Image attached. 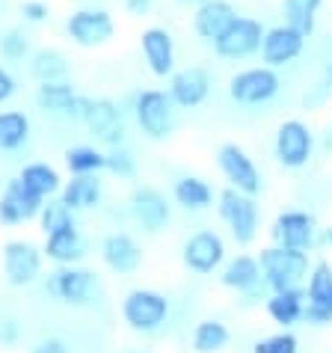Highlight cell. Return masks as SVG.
Returning <instances> with one entry per match:
<instances>
[{"instance_id":"23","label":"cell","mask_w":332,"mask_h":353,"mask_svg":"<svg viewBox=\"0 0 332 353\" xmlns=\"http://www.w3.org/2000/svg\"><path fill=\"white\" fill-rule=\"evenodd\" d=\"M81 98L68 81H45L36 86L33 101L48 116H63V119H77L81 113Z\"/></svg>"},{"instance_id":"17","label":"cell","mask_w":332,"mask_h":353,"mask_svg":"<svg viewBox=\"0 0 332 353\" xmlns=\"http://www.w3.org/2000/svg\"><path fill=\"white\" fill-rule=\"evenodd\" d=\"M306 42L309 39L302 36L294 27H288L285 21L276 24V27H267L264 39H261V63L270 65V68H285L291 63H297L302 51H306Z\"/></svg>"},{"instance_id":"38","label":"cell","mask_w":332,"mask_h":353,"mask_svg":"<svg viewBox=\"0 0 332 353\" xmlns=\"http://www.w3.org/2000/svg\"><path fill=\"white\" fill-rule=\"evenodd\" d=\"M107 172L119 175V179H134V175H136L134 152L125 149V145H113V149L107 152Z\"/></svg>"},{"instance_id":"34","label":"cell","mask_w":332,"mask_h":353,"mask_svg":"<svg viewBox=\"0 0 332 353\" xmlns=\"http://www.w3.org/2000/svg\"><path fill=\"white\" fill-rule=\"evenodd\" d=\"M65 170L72 175H98L107 170V152L95 149V145H72L63 154Z\"/></svg>"},{"instance_id":"13","label":"cell","mask_w":332,"mask_h":353,"mask_svg":"<svg viewBox=\"0 0 332 353\" xmlns=\"http://www.w3.org/2000/svg\"><path fill=\"white\" fill-rule=\"evenodd\" d=\"M65 33L77 48H104L116 36V21L107 9L83 6L65 18Z\"/></svg>"},{"instance_id":"25","label":"cell","mask_w":332,"mask_h":353,"mask_svg":"<svg viewBox=\"0 0 332 353\" xmlns=\"http://www.w3.org/2000/svg\"><path fill=\"white\" fill-rule=\"evenodd\" d=\"M267 318L282 330H294L302 323V312H306V288H285V291H270L264 300Z\"/></svg>"},{"instance_id":"15","label":"cell","mask_w":332,"mask_h":353,"mask_svg":"<svg viewBox=\"0 0 332 353\" xmlns=\"http://www.w3.org/2000/svg\"><path fill=\"white\" fill-rule=\"evenodd\" d=\"M42 247L33 241H6L3 243V276L12 288H27L42 276Z\"/></svg>"},{"instance_id":"41","label":"cell","mask_w":332,"mask_h":353,"mask_svg":"<svg viewBox=\"0 0 332 353\" xmlns=\"http://www.w3.org/2000/svg\"><path fill=\"white\" fill-rule=\"evenodd\" d=\"M30 353H72V350H68V345H65L63 339L48 336V339H39L36 345L30 347Z\"/></svg>"},{"instance_id":"46","label":"cell","mask_w":332,"mask_h":353,"mask_svg":"<svg viewBox=\"0 0 332 353\" xmlns=\"http://www.w3.org/2000/svg\"><path fill=\"white\" fill-rule=\"evenodd\" d=\"M181 3H196V6H199V3H202V0H181Z\"/></svg>"},{"instance_id":"28","label":"cell","mask_w":332,"mask_h":353,"mask_svg":"<svg viewBox=\"0 0 332 353\" xmlns=\"http://www.w3.org/2000/svg\"><path fill=\"white\" fill-rule=\"evenodd\" d=\"M101 196H104V184H101L98 175H72V181H65L63 190H60V199L72 211L98 208Z\"/></svg>"},{"instance_id":"16","label":"cell","mask_w":332,"mask_h":353,"mask_svg":"<svg viewBox=\"0 0 332 353\" xmlns=\"http://www.w3.org/2000/svg\"><path fill=\"white\" fill-rule=\"evenodd\" d=\"M211 86L214 81L205 65H184L169 74L166 92H169L178 110H196V107H202L211 98Z\"/></svg>"},{"instance_id":"6","label":"cell","mask_w":332,"mask_h":353,"mask_svg":"<svg viewBox=\"0 0 332 353\" xmlns=\"http://www.w3.org/2000/svg\"><path fill=\"white\" fill-rule=\"evenodd\" d=\"M134 116H136L140 131L149 140H166L175 131L178 107H175V101L166 90H143L134 98Z\"/></svg>"},{"instance_id":"44","label":"cell","mask_w":332,"mask_h":353,"mask_svg":"<svg viewBox=\"0 0 332 353\" xmlns=\"http://www.w3.org/2000/svg\"><path fill=\"white\" fill-rule=\"evenodd\" d=\"M324 86H326V90H332V60L324 68Z\"/></svg>"},{"instance_id":"22","label":"cell","mask_w":332,"mask_h":353,"mask_svg":"<svg viewBox=\"0 0 332 353\" xmlns=\"http://www.w3.org/2000/svg\"><path fill=\"white\" fill-rule=\"evenodd\" d=\"M240 12L229 0H202L193 12V33H196L205 45H214L217 39L234 24Z\"/></svg>"},{"instance_id":"32","label":"cell","mask_w":332,"mask_h":353,"mask_svg":"<svg viewBox=\"0 0 332 353\" xmlns=\"http://www.w3.org/2000/svg\"><path fill=\"white\" fill-rule=\"evenodd\" d=\"M18 179H21L27 188H30L36 196H42V199H51V196H56L63 190V179H60V172L54 170L51 163H42V161H36V163H27L21 172H18Z\"/></svg>"},{"instance_id":"47","label":"cell","mask_w":332,"mask_h":353,"mask_svg":"<svg viewBox=\"0 0 332 353\" xmlns=\"http://www.w3.org/2000/svg\"><path fill=\"white\" fill-rule=\"evenodd\" d=\"M128 353H143V350H128Z\"/></svg>"},{"instance_id":"21","label":"cell","mask_w":332,"mask_h":353,"mask_svg":"<svg viewBox=\"0 0 332 353\" xmlns=\"http://www.w3.org/2000/svg\"><path fill=\"white\" fill-rule=\"evenodd\" d=\"M98 252H101V261L113 273H119V276H131V273H136L143 268V247L136 243V238H134V234H128V232L104 234Z\"/></svg>"},{"instance_id":"33","label":"cell","mask_w":332,"mask_h":353,"mask_svg":"<svg viewBox=\"0 0 332 353\" xmlns=\"http://www.w3.org/2000/svg\"><path fill=\"white\" fill-rule=\"evenodd\" d=\"M30 74L39 83L45 81H65L68 77V60L56 48H39L30 54Z\"/></svg>"},{"instance_id":"39","label":"cell","mask_w":332,"mask_h":353,"mask_svg":"<svg viewBox=\"0 0 332 353\" xmlns=\"http://www.w3.org/2000/svg\"><path fill=\"white\" fill-rule=\"evenodd\" d=\"M21 15H24V21H30V24H42V21H48L51 9H48L45 0H24V3H21Z\"/></svg>"},{"instance_id":"19","label":"cell","mask_w":332,"mask_h":353,"mask_svg":"<svg viewBox=\"0 0 332 353\" xmlns=\"http://www.w3.org/2000/svg\"><path fill=\"white\" fill-rule=\"evenodd\" d=\"M128 205H131V214H134L136 225H140L145 234L163 232L172 220V205L158 188H136L131 193Z\"/></svg>"},{"instance_id":"27","label":"cell","mask_w":332,"mask_h":353,"mask_svg":"<svg viewBox=\"0 0 332 353\" xmlns=\"http://www.w3.org/2000/svg\"><path fill=\"white\" fill-rule=\"evenodd\" d=\"M172 202L190 214L208 211L214 205V188L202 175H178L172 181Z\"/></svg>"},{"instance_id":"9","label":"cell","mask_w":332,"mask_h":353,"mask_svg":"<svg viewBox=\"0 0 332 353\" xmlns=\"http://www.w3.org/2000/svg\"><path fill=\"white\" fill-rule=\"evenodd\" d=\"M86 128H90L98 143H104L107 149L113 145H125V119L122 110L113 98H81V113H77Z\"/></svg>"},{"instance_id":"8","label":"cell","mask_w":332,"mask_h":353,"mask_svg":"<svg viewBox=\"0 0 332 353\" xmlns=\"http://www.w3.org/2000/svg\"><path fill=\"white\" fill-rule=\"evenodd\" d=\"M181 264L196 276L220 273L226 264V241L217 229H196L181 243Z\"/></svg>"},{"instance_id":"11","label":"cell","mask_w":332,"mask_h":353,"mask_svg":"<svg viewBox=\"0 0 332 353\" xmlns=\"http://www.w3.org/2000/svg\"><path fill=\"white\" fill-rule=\"evenodd\" d=\"M267 27L258 21V18H249V15H238L234 24L222 33L217 42H214V54L220 60H229V63H240V60H249L261 51V39H264Z\"/></svg>"},{"instance_id":"42","label":"cell","mask_w":332,"mask_h":353,"mask_svg":"<svg viewBox=\"0 0 332 353\" xmlns=\"http://www.w3.org/2000/svg\"><path fill=\"white\" fill-rule=\"evenodd\" d=\"M0 345H6V347L18 345V323L15 321H0Z\"/></svg>"},{"instance_id":"36","label":"cell","mask_w":332,"mask_h":353,"mask_svg":"<svg viewBox=\"0 0 332 353\" xmlns=\"http://www.w3.org/2000/svg\"><path fill=\"white\" fill-rule=\"evenodd\" d=\"M252 353H300V339L291 330H279L252 345Z\"/></svg>"},{"instance_id":"18","label":"cell","mask_w":332,"mask_h":353,"mask_svg":"<svg viewBox=\"0 0 332 353\" xmlns=\"http://www.w3.org/2000/svg\"><path fill=\"white\" fill-rule=\"evenodd\" d=\"M42 205L45 199L36 196L27 184L18 179H9L3 193H0V223L3 225H21V223H30L42 214Z\"/></svg>"},{"instance_id":"43","label":"cell","mask_w":332,"mask_h":353,"mask_svg":"<svg viewBox=\"0 0 332 353\" xmlns=\"http://www.w3.org/2000/svg\"><path fill=\"white\" fill-rule=\"evenodd\" d=\"M152 6H154V0H125V12L134 15V18L152 12Z\"/></svg>"},{"instance_id":"3","label":"cell","mask_w":332,"mask_h":353,"mask_svg":"<svg viewBox=\"0 0 332 353\" xmlns=\"http://www.w3.org/2000/svg\"><path fill=\"white\" fill-rule=\"evenodd\" d=\"M229 98L240 107H264L282 92V77L270 65H249L229 77Z\"/></svg>"},{"instance_id":"2","label":"cell","mask_w":332,"mask_h":353,"mask_svg":"<svg viewBox=\"0 0 332 353\" xmlns=\"http://www.w3.org/2000/svg\"><path fill=\"white\" fill-rule=\"evenodd\" d=\"M217 214H220V220L226 223L231 241L238 243V247L256 243L258 232H261V211H258L256 196L240 193L234 188H222L217 193Z\"/></svg>"},{"instance_id":"5","label":"cell","mask_w":332,"mask_h":353,"mask_svg":"<svg viewBox=\"0 0 332 353\" xmlns=\"http://www.w3.org/2000/svg\"><path fill=\"white\" fill-rule=\"evenodd\" d=\"M273 158L282 170H306L309 161L315 158V131L302 119L279 122L276 134H273Z\"/></svg>"},{"instance_id":"10","label":"cell","mask_w":332,"mask_h":353,"mask_svg":"<svg viewBox=\"0 0 332 353\" xmlns=\"http://www.w3.org/2000/svg\"><path fill=\"white\" fill-rule=\"evenodd\" d=\"M217 170L222 172L229 188L258 196L264 190V181H261V170L252 161V154L243 149L240 143H222L217 149Z\"/></svg>"},{"instance_id":"14","label":"cell","mask_w":332,"mask_h":353,"mask_svg":"<svg viewBox=\"0 0 332 353\" xmlns=\"http://www.w3.org/2000/svg\"><path fill=\"white\" fill-rule=\"evenodd\" d=\"M270 238H273V243H282V247L311 252L318 247L320 229H318V220L311 211L288 208V211L276 214V220L270 225Z\"/></svg>"},{"instance_id":"45","label":"cell","mask_w":332,"mask_h":353,"mask_svg":"<svg viewBox=\"0 0 332 353\" xmlns=\"http://www.w3.org/2000/svg\"><path fill=\"white\" fill-rule=\"evenodd\" d=\"M320 241H324L326 247H332V225H329V229H324V234H320Z\"/></svg>"},{"instance_id":"30","label":"cell","mask_w":332,"mask_h":353,"mask_svg":"<svg viewBox=\"0 0 332 353\" xmlns=\"http://www.w3.org/2000/svg\"><path fill=\"white\" fill-rule=\"evenodd\" d=\"M30 134H33V125L24 110H0V152L24 149Z\"/></svg>"},{"instance_id":"35","label":"cell","mask_w":332,"mask_h":353,"mask_svg":"<svg viewBox=\"0 0 332 353\" xmlns=\"http://www.w3.org/2000/svg\"><path fill=\"white\" fill-rule=\"evenodd\" d=\"M39 223H42V232H45V234L68 229V225H77V223H74V211L68 208L63 199H48V202L42 205V214H39Z\"/></svg>"},{"instance_id":"20","label":"cell","mask_w":332,"mask_h":353,"mask_svg":"<svg viewBox=\"0 0 332 353\" xmlns=\"http://www.w3.org/2000/svg\"><path fill=\"white\" fill-rule=\"evenodd\" d=\"M140 51H143V60L149 65V72L160 81H169V74L175 72V39L166 27H145L140 33Z\"/></svg>"},{"instance_id":"24","label":"cell","mask_w":332,"mask_h":353,"mask_svg":"<svg viewBox=\"0 0 332 353\" xmlns=\"http://www.w3.org/2000/svg\"><path fill=\"white\" fill-rule=\"evenodd\" d=\"M220 285L234 291V294H252V291H258L261 285H264V279H261L258 256L238 252V256L226 259V264L220 268Z\"/></svg>"},{"instance_id":"12","label":"cell","mask_w":332,"mask_h":353,"mask_svg":"<svg viewBox=\"0 0 332 353\" xmlns=\"http://www.w3.org/2000/svg\"><path fill=\"white\" fill-rule=\"evenodd\" d=\"M302 323L315 330L332 327V264L329 261H315L309 270Z\"/></svg>"},{"instance_id":"29","label":"cell","mask_w":332,"mask_h":353,"mask_svg":"<svg viewBox=\"0 0 332 353\" xmlns=\"http://www.w3.org/2000/svg\"><path fill=\"white\" fill-rule=\"evenodd\" d=\"M231 341V330L226 321L220 318H202L196 327H193L190 336V347L193 353H222Z\"/></svg>"},{"instance_id":"31","label":"cell","mask_w":332,"mask_h":353,"mask_svg":"<svg viewBox=\"0 0 332 353\" xmlns=\"http://www.w3.org/2000/svg\"><path fill=\"white\" fill-rule=\"evenodd\" d=\"M324 9V0H282V18L288 27L300 30L306 39L318 30V15Z\"/></svg>"},{"instance_id":"48","label":"cell","mask_w":332,"mask_h":353,"mask_svg":"<svg viewBox=\"0 0 332 353\" xmlns=\"http://www.w3.org/2000/svg\"><path fill=\"white\" fill-rule=\"evenodd\" d=\"M329 134H332V128H329Z\"/></svg>"},{"instance_id":"4","label":"cell","mask_w":332,"mask_h":353,"mask_svg":"<svg viewBox=\"0 0 332 353\" xmlns=\"http://www.w3.org/2000/svg\"><path fill=\"white\" fill-rule=\"evenodd\" d=\"M169 297L154 288H131L122 300V321L128 323L134 332H158L166 321H169Z\"/></svg>"},{"instance_id":"26","label":"cell","mask_w":332,"mask_h":353,"mask_svg":"<svg viewBox=\"0 0 332 353\" xmlns=\"http://www.w3.org/2000/svg\"><path fill=\"white\" fill-rule=\"evenodd\" d=\"M42 252H45V259L54 261V264H77L86 256V241H83V234L77 225H68V229L45 234Z\"/></svg>"},{"instance_id":"1","label":"cell","mask_w":332,"mask_h":353,"mask_svg":"<svg viewBox=\"0 0 332 353\" xmlns=\"http://www.w3.org/2000/svg\"><path fill=\"white\" fill-rule=\"evenodd\" d=\"M258 264H261V279H264L267 291L300 288L309 279V270H311V259L306 250H291V247H282V243L261 247Z\"/></svg>"},{"instance_id":"37","label":"cell","mask_w":332,"mask_h":353,"mask_svg":"<svg viewBox=\"0 0 332 353\" xmlns=\"http://www.w3.org/2000/svg\"><path fill=\"white\" fill-rule=\"evenodd\" d=\"M0 57L6 63H21V60H30V42L21 30H6L0 33Z\"/></svg>"},{"instance_id":"7","label":"cell","mask_w":332,"mask_h":353,"mask_svg":"<svg viewBox=\"0 0 332 353\" xmlns=\"http://www.w3.org/2000/svg\"><path fill=\"white\" fill-rule=\"evenodd\" d=\"M45 291L65 306H90L98 294V276L77 264H56V270L45 279Z\"/></svg>"},{"instance_id":"40","label":"cell","mask_w":332,"mask_h":353,"mask_svg":"<svg viewBox=\"0 0 332 353\" xmlns=\"http://www.w3.org/2000/svg\"><path fill=\"white\" fill-rule=\"evenodd\" d=\"M15 92H18V81L12 77V72H9L6 65H0V104H6Z\"/></svg>"}]
</instances>
